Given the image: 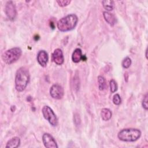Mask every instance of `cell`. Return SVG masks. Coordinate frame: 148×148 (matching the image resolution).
I'll use <instances>...</instances> for the list:
<instances>
[{"instance_id": "2", "label": "cell", "mask_w": 148, "mask_h": 148, "mask_svg": "<svg viewBox=\"0 0 148 148\" xmlns=\"http://www.w3.org/2000/svg\"><path fill=\"white\" fill-rule=\"evenodd\" d=\"M78 22V17L75 14H68L60 18L57 23L58 29L61 32H67L73 29Z\"/></svg>"}, {"instance_id": "3", "label": "cell", "mask_w": 148, "mask_h": 148, "mask_svg": "<svg viewBox=\"0 0 148 148\" xmlns=\"http://www.w3.org/2000/svg\"><path fill=\"white\" fill-rule=\"evenodd\" d=\"M141 136V131L137 128H128L120 131L117 134L119 140L123 142H132L139 139Z\"/></svg>"}, {"instance_id": "14", "label": "cell", "mask_w": 148, "mask_h": 148, "mask_svg": "<svg viewBox=\"0 0 148 148\" xmlns=\"http://www.w3.org/2000/svg\"><path fill=\"white\" fill-rule=\"evenodd\" d=\"M101 118L104 121L109 120L112 116V111L108 108H103L101 111Z\"/></svg>"}, {"instance_id": "8", "label": "cell", "mask_w": 148, "mask_h": 148, "mask_svg": "<svg viewBox=\"0 0 148 148\" xmlns=\"http://www.w3.org/2000/svg\"><path fill=\"white\" fill-rule=\"evenodd\" d=\"M42 142L44 146L47 148H57L58 147L53 136L49 133L43 134Z\"/></svg>"}, {"instance_id": "16", "label": "cell", "mask_w": 148, "mask_h": 148, "mask_svg": "<svg viewBox=\"0 0 148 148\" xmlns=\"http://www.w3.org/2000/svg\"><path fill=\"white\" fill-rule=\"evenodd\" d=\"M102 4L103 8L106 10L107 12L111 11L114 9V1L110 0H104L102 1Z\"/></svg>"}, {"instance_id": "11", "label": "cell", "mask_w": 148, "mask_h": 148, "mask_svg": "<svg viewBox=\"0 0 148 148\" xmlns=\"http://www.w3.org/2000/svg\"><path fill=\"white\" fill-rule=\"evenodd\" d=\"M84 55L82 54V51L80 48H76L72 54V60L75 63H78L84 60Z\"/></svg>"}, {"instance_id": "13", "label": "cell", "mask_w": 148, "mask_h": 148, "mask_svg": "<svg viewBox=\"0 0 148 148\" xmlns=\"http://www.w3.org/2000/svg\"><path fill=\"white\" fill-rule=\"evenodd\" d=\"M20 145V139L17 136H14L9 139L6 145V147L16 148Z\"/></svg>"}, {"instance_id": "4", "label": "cell", "mask_w": 148, "mask_h": 148, "mask_svg": "<svg viewBox=\"0 0 148 148\" xmlns=\"http://www.w3.org/2000/svg\"><path fill=\"white\" fill-rule=\"evenodd\" d=\"M21 54V49L20 47H15L6 50L2 55V59L5 64L10 65L18 60Z\"/></svg>"}, {"instance_id": "21", "label": "cell", "mask_w": 148, "mask_h": 148, "mask_svg": "<svg viewBox=\"0 0 148 148\" xmlns=\"http://www.w3.org/2000/svg\"><path fill=\"white\" fill-rule=\"evenodd\" d=\"M147 98H148V96H147V94H146L144 97H143V99L142 100V107L143 108V109H145L146 110H147L148 109V105H147Z\"/></svg>"}, {"instance_id": "10", "label": "cell", "mask_w": 148, "mask_h": 148, "mask_svg": "<svg viewBox=\"0 0 148 148\" xmlns=\"http://www.w3.org/2000/svg\"><path fill=\"white\" fill-rule=\"evenodd\" d=\"M36 59L38 64L41 66L42 67L46 66L48 60H49V56L46 51H45V50H40L38 53Z\"/></svg>"}, {"instance_id": "19", "label": "cell", "mask_w": 148, "mask_h": 148, "mask_svg": "<svg viewBox=\"0 0 148 148\" xmlns=\"http://www.w3.org/2000/svg\"><path fill=\"white\" fill-rule=\"evenodd\" d=\"M113 102L116 105H119L121 102V98L119 94H116L113 97Z\"/></svg>"}, {"instance_id": "22", "label": "cell", "mask_w": 148, "mask_h": 148, "mask_svg": "<svg viewBox=\"0 0 148 148\" xmlns=\"http://www.w3.org/2000/svg\"><path fill=\"white\" fill-rule=\"evenodd\" d=\"M145 56H146V59H147V48L146 50V53H145Z\"/></svg>"}, {"instance_id": "5", "label": "cell", "mask_w": 148, "mask_h": 148, "mask_svg": "<svg viewBox=\"0 0 148 148\" xmlns=\"http://www.w3.org/2000/svg\"><path fill=\"white\" fill-rule=\"evenodd\" d=\"M42 114L43 117L48 121L50 124L53 127L58 125V119L53 109L49 106L46 105L42 108Z\"/></svg>"}, {"instance_id": "1", "label": "cell", "mask_w": 148, "mask_h": 148, "mask_svg": "<svg viewBox=\"0 0 148 148\" xmlns=\"http://www.w3.org/2000/svg\"><path fill=\"white\" fill-rule=\"evenodd\" d=\"M30 80V74L28 69L22 66L18 68L16 73L14 84L15 88L18 92L23 91L27 87Z\"/></svg>"}, {"instance_id": "12", "label": "cell", "mask_w": 148, "mask_h": 148, "mask_svg": "<svg viewBox=\"0 0 148 148\" xmlns=\"http://www.w3.org/2000/svg\"><path fill=\"white\" fill-rule=\"evenodd\" d=\"M103 16L106 22L111 26H113L116 23V18L115 16L109 12L105 11L103 12Z\"/></svg>"}, {"instance_id": "15", "label": "cell", "mask_w": 148, "mask_h": 148, "mask_svg": "<svg viewBox=\"0 0 148 148\" xmlns=\"http://www.w3.org/2000/svg\"><path fill=\"white\" fill-rule=\"evenodd\" d=\"M98 88L100 91H103L107 88V83L105 78L101 75L98 76Z\"/></svg>"}, {"instance_id": "9", "label": "cell", "mask_w": 148, "mask_h": 148, "mask_svg": "<svg viewBox=\"0 0 148 148\" xmlns=\"http://www.w3.org/2000/svg\"><path fill=\"white\" fill-rule=\"evenodd\" d=\"M53 61L58 65H62L64 62V57L62 51L60 49H56L51 55Z\"/></svg>"}, {"instance_id": "17", "label": "cell", "mask_w": 148, "mask_h": 148, "mask_svg": "<svg viewBox=\"0 0 148 148\" xmlns=\"http://www.w3.org/2000/svg\"><path fill=\"white\" fill-rule=\"evenodd\" d=\"M131 63H132L131 59L129 57H126L123 59L121 63V65L124 68L127 69L130 68V66L131 65Z\"/></svg>"}, {"instance_id": "6", "label": "cell", "mask_w": 148, "mask_h": 148, "mask_svg": "<svg viewBox=\"0 0 148 148\" xmlns=\"http://www.w3.org/2000/svg\"><path fill=\"white\" fill-rule=\"evenodd\" d=\"M5 12L6 16L10 20L13 21L15 20L17 16V10L16 6L13 1H9L6 3Z\"/></svg>"}, {"instance_id": "18", "label": "cell", "mask_w": 148, "mask_h": 148, "mask_svg": "<svg viewBox=\"0 0 148 148\" xmlns=\"http://www.w3.org/2000/svg\"><path fill=\"white\" fill-rule=\"evenodd\" d=\"M109 86H110V90L112 93L115 92L117 90V84L115 80L111 79L109 82Z\"/></svg>"}, {"instance_id": "7", "label": "cell", "mask_w": 148, "mask_h": 148, "mask_svg": "<svg viewBox=\"0 0 148 148\" xmlns=\"http://www.w3.org/2000/svg\"><path fill=\"white\" fill-rule=\"evenodd\" d=\"M64 95L63 87L58 84H54L51 86L50 88V95L51 98L55 99H61Z\"/></svg>"}, {"instance_id": "20", "label": "cell", "mask_w": 148, "mask_h": 148, "mask_svg": "<svg viewBox=\"0 0 148 148\" xmlns=\"http://www.w3.org/2000/svg\"><path fill=\"white\" fill-rule=\"evenodd\" d=\"M57 2L60 6L65 7V6H66L68 5H69L70 3L71 2V1H70V0H58V1H57Z\"/></svg>"}]
</instances>
